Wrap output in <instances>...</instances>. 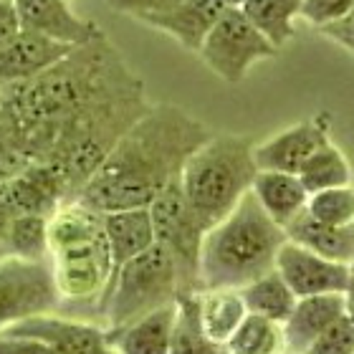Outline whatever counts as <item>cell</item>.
I'll list each match as a JSON object with an SVG mask.
<instances>
[{
	"label": "cell",
	"instance_id": "24",
	"mask_svg": "<svg viewBox=\"0 0 354 354\" xmlns=\"http://www.w3.org/2000/svg\"><path fill=\"white\" fill-rule=\"evenodd\" d=\"M238 291L243 296V304H245V309H248V314L271 319V322H279V324L286 322L288 314L294 311L296 301H299L276 268L263 273V276H259V279L251 281V283H245V286L238 288Z\"/></svg>",
	"mask_w": 354,
	"mask_h": 354
},
{
	"label": "cell",
	"instance_id": "39",
	"mask_svg": "<svg viewBox=\"0 0 354 354\" xmlns=\"http://www.w3.org/2000/svg\"><path fill=\"white\" fill-rule=\"evenodd\" d=\"M243 0H228V6H241Z\"/></svg>",
	"mask_w": 354,
	"mask_h": 354
},
{
	"label": "cell",
	"instance_id": "19",
	"mask_svg": "<svg viewBox=\"0 0 354 354\" xmlns=\"http://www.w3.org/2000/svg\"><path fill=\"white\" fill-rule=\"evenodd\" d=\"M175 317L177 301L152 314H145L122 329L106 332V339L117 354H170Z\"/></svg>",
	"mask_w": 354,
	"mask_h": 354
},
{
	"label": "cell",
	"instance_id": "11",
	"mask_svg": "<svg viewBox=\"0 0 354 354\" xmlns=\"http://www.w3.org/2000/svg\"><path fill=\"white\" fill-rule=\"evenodd\" d=\"M3 334L41 342L59 354H117L106 339L104 326L88 324L82 319L59 317V314H41V317L23 319Z\"/></svg>",
	"mask_w": 354,
	"mask_h": 354
},
{
	"label": "cell",
	"instance_id": "12",
	"mask_svg": "<svg viewBox=\"0 0 354 354\" xmlns=\"http://www.w3.org/2000/svg\"><path fill=\"white\" fill-rule=\"evenodd\" d=\"M276 271L294 291L296 299L344 294L349 286V266L322 259V256L306 251L291 241L281 245L279 256H276Z\"/></svg>",
	"mask_w": 354,
	"mask_h": 354
},
{
	"label": "cell",
	"instance_id": "26",
	"mask_svg": "<svg viewBox=\"0 0 354 354\" xmlns=\"http://www.w3.org/2000/svg\"><path fill=\"white\" fill-rule=\"evenodd\" d=\"M225 354H286L283 326L271 319L245 314L241 326L225 342Z\"/></svg>",
	"mask_w": 354,
	"mask_h": 354
},
{
	"label": "cell",
	"instance_id": "37",
	"mask_svg": "<svg viewBox=\"0 0 354 354\" xmlns=\"http://www.w3.org/2000/svg\"><path fill=\"white\" fill-rule=\"evenodd\" d=\"M15 210L8 205L6 200L0 198V259H6V238H8V230L13 225L15 221Z\"/></svg>",
	"mask_w": 354,
	"mask_h": 354
},
{
	"label": "cell",
	"instance_id": "38",
	"mask_svg": "<svg viewBox=\"0 0 354 354\" xmlns=\"http://www.w3.org/2000/svg\"><path fill=\"white\" fill-rule=\"evenodd\" d=\"M344 301H347V314L354 317V261L349 263V286L344 291Z\"/></svg>",
	"mask_w": 354,
	"mask_h": 354
},
{
	"label": "cell",
	"instance_id": "5",
	"mask_svg": "<svg viewBox=\"0 0 354 354\" xmlns=\"http://www.w3.org/2000/svg\"><path fill=\"white\" fill-rule=\"evenodd\" d=\"M253 147L256 140L248 134L213 132V137L185 162L180 187L205 230L221 223L251 192L259 175Z\"/></svg>",
	"mask_w": 354,
	"mask_h": 354
},
{
	"label": "cell",
	"instance_id": "23",
	"mask_svg": "<svg viewBox=\"0 0 354 354\" xmlns=\"http://www.w3.org/2000/svg\"><path fill=\"white\" fill-rule=\"evenodd\" d=\"M238 8L281 51L296 36V18H301L304 0H243Z\"/></svg>",
	"mask_w": 354,
	"mask_h": 354
},
{
	"label": "cell",
	"instance_id": "13",
	"mask_svg": "<svg viewBox=\"0 0 354 354\" xmlns=\"http://www.w3.org/2000/svg\"><path fill=\"white\" fill-rule=\"evenodd\" d=\"M21 28L56 44L86 46L104 36V30L94 21H86L68 8V0H15Z\"/></svg>",
	"mask_w": 354,
	"mask_h": 354
},
{
	"label": "cell",
	"instance_id": "36",
	"mask_svg": "<svg viewBox=\"0 0 354 354\" xmlns=\"http://www.w3.org/2000/svg\"><path fill=\"white\" fill-rule=\"evenodd\" d=\"M0 354H59L41 342L23 339V337H6L0 334Z\"/></svg>",
	"mask_w": 354,
	"mask_h": 354
},
{
	"label": "cell",
	"instance_id": "14",
	"mask_svg": "<svg viewBox=\"0 0 354 354\" xmlns=\"http://www.w3.org/2000/svg\"><path fill=\"white\" fill-rule=\"evenodd\" d=\"M225 8H228V0H180L162 13L142 18L140 23L160 33H167L185 51L198 53L218 18L225 13Z\"/></svg>",
	"mask_w": 354,
	"mask_h": 354
},
{
	"label": "cell",
	"instance_id": "21",
	"mask_svg": "<svg viewBox=\"0 0 354 354\" xmlns=\"http://www.w3.org/2000/svg\"><path fill=\"white\" fill-rule=\"evenodd\" d=\"M251 192L253 198L259 200V205L263 207V213L281 228H286L296 215H301L309 203L306 187L301 185L299 175H291V172L259 170L251 185Z\"/></svg>",
	"mask_w": 354,
	"mask_h": 354
},
{
	"label": "cell",
	"instance_id": "2",
	"mask_svg": "<svg viewBox=\"0 0 354 354\" xmlns=\"http://www.w3.org/2000/svg\"><path fill=\"white\" fill-rule=\"evenodd\" d=\"M145 91L106 33L71 51L28 82L0 88V106L21 129L30 162H38L61 127L82 111L117 96Z\"/></svg>",
	"mask_w": 354,
	"mask_h": 354
},
{
	"label": "cell",
	"instance_id": "7",
	"mask_svg": "<svg viewBox=\"0 0 354 354\" xmlns=\"http://www.w3.org/2000/svg\"><path fill=\"white\" fill-rule=\"evenodd\" d=\"M149 215L155 228V243L162 245L175 261L183 294L200 291V248L207 230L187 205L180 180L170 183L149 203Z\"/></svg>",
	"mask_w": 354,
	"mask_h": 354
},
{
	"label": "cell",
	"instance_id": "16",
	"mask_svg": "<svg viewBox=\"0 0 354 354\" xmlns=\"http://www.w3.org/2000/svg\"><path fill=\"white\" fill-rule=\"evenodd\" d=\"M68 51L71 46L48 41L30 30H21L13 41H8L0 48V88L28 82L53 64H59Z\"/></svg>",
	"mask_w": 354,
	"mask_h": 354
},
{
	"label": "cell",
	"instance_id": "20",
	"mask_svg": "<svg viewBox=\"0 0 354 354\" xmlns=\"http://www.w3.org/2000/svg\"><path fill=\"white\" fill-rule=\"evenodd\" d=\"M283 233H286V241L317 253L322 259L344 266L354 261V223L352 225H324L304 210L288 223Z\"/></svg>",
	"mask_w": 354,
	"mask_h": 354
},
{
	"label": "cell",
	"instance_id": "25",
	"mask_svg": "<svg viewBox=\"0 0 354 354\" xmlns=\"http://www.w3.org/2000/svg\"><path fill=\"white\" fill-rule=\"evenodd\" d=\"M296 175H299V180H301V185L306 187L309 195L319 190H329V187H344V185H352L354 180L352 165H349L347 155L332 140L324 142L304 162V167Z\"/></svg>",
	"mask_w": 354,
	"mask_h": 354
},
{
	"label": "cell",
	"instance_id": "22",
	"mask_svg": "<svg viewBox=\"0 0 354 354\" xmlns=\"http://www.w3.org/2000/svg\"><path fill=\"white\" fill-rule=\"evenodd\" d=\"M195 304L205 337L221 347H225V342L233 337L248 314L238 288H203L195 294Z\"/></svg>",
	"mask_w": 354,
	"mask_h": 354
},
{
	"label": "cell",
	"instance_id": "3",
	"mask_svg": "<svg viewBox=\"0 0 354 354\" xmlns=\"http://www.w3.org/2000/svg\"><path fill=\"white\" fill-rule=\"evenodd\" d=\"M283 243H286L283 228L263 213L253 192H248L203 238L200 291L243 288L245 283L276 268V256Z\"/></svg>",
	"mask_w": 354,
	"mask_h": 354
},
{
	"label": "cell",
	"instance_id": "1",
	"mask_svg": "<svg viewBox=\"0 0 354 354\" xmlns=\"http://www.w3.org/2000/svg\"><path fill=\"white\" fill-rule=\"evenodd\" d=\"M213 137V129L170 102L152 104L91 175L76 203L96 213L149 207L170 183L180 180L185 162Z\"/></svg>",
	"mask_w": 354,
	"mask_h": 354
},
{
	"label": "cell",
	"instance_id": "29",
	"mask_svg": "<svg viewBox=\"0 0 354 354\" xmlns=\"http://www.w3.org/2000/svg\"><path fill=\"white\" fill-rule=\"evenodd\" d=\"M306 213L324 225H352L354 223V187H329L311 192Z\"/></svg>",
	"mask_w": 354,
	"mask_h": 354
},
{
	"label": "cell",
	"instance_id": "34",
	"mask_svg": "<svg viewBox=\"0 0 354 354\" xmlns=\"http://www.w3.org/2000/svg\"><path fill=\"white\" fill-rule=\"evenodd\" d=\"M319 33H324L329 41H334L337 46H342L349 56H354V6L349 8V13L342 18V21L332 23V26H324L319 28Z\"/></svg>",
	"mask_w": 354,
	"mask_h": 354
},
{
	"label": "cell",
	"instance_id": "35",
	"mask_svg": "<svg viewBox=\"0 0 354 354\" xmlns=\"http://www.w3.org/2000/svg\"><path fill=\"white\" fill-rule=\"evenodd\" d=\"M21 18H18V8L15 0H0V48L13 41L21 33Z\"/></svg>",
	"mask_w": 354,
	"mask_h": 354
},
{
	"label": "cell",
	"instance_id": "31",
	"mask_svg": "<svg viewBox=\"0 0 354 354\" xmlns=\"http://www.w3.org/2000/svg\"><path fill=\"white\" fill-rule=\"evenodd\" d=\"M304 354H354V317L337 319Z\"/></svg>",
	"mask_w": 354,
	"mask_h": 354
},
{
	"label": "cell",
	"instance_id": "4",
	"mask_svg": "<svg viewBox=\"0 0 354 354\" xmlns=\"http://www.w3.org/2000/svg\"><path fill=\"white\" fill-rule=\"evenodd\" d=\"M48 263L61 306H94L111 279L102 213L82 203H64L48 218Z\"/></svg>",
	"mask_w": 354,
	"mask_h": 354
},
{
	"label": "cell",
	"instance_id": "8",
	"mask_svg": "<svg viewBox=\"0 0 354 354\" xmlns=\"http://www.w3.org/2000/svg\"><path fill=\"white\" fill-rule=\"evenodd\" d=\"M279 48L253 26L238 6H228L200 46V61L225 84H241L259 61L273 59Z\"/></svg>",
	"mask_w": 354,
	"mask_h": 354
},
{
	"label": "cell",
	"instance_id": "17",
	"mask_svg": "<svg viewBox=\"0 0 354 354\" xmlns=\"http://www.w3.org/2000/svg\"><path fill=\"white\" fill-rule=\"evenodd\" d=\"M344 314H347L344 294H322L299 299L294 311L281 324L283 326L286 354H304L314 344L319 334H324Z\"/></svg>",
	"mask_w": 354,
	"mask_h": 354
},
{
	"label": "cell",
	"instance_id": "18",
	"mask_svg": "<svg viewBox=\"0 0 354 354\" xmlns=\"http://www.w3.org/2000/svg\"><path fill=\"white\" fill-rule=\"evenodd\" d=\"M102 223L106 245H109L111 276L124 263H129L140 253L147 251L149 245H155V228H152L149 207H129V210L102 213Z\"/></svg>",
	"mask_w": 354,
	"mask_h": 354
},
{
	"label": "cell",
	"instance_id": "33",
	"mask_svg": "<svg viewBox=\"0 0 354 354\" xmlns=\"http://www.w3.org/2000/svg\"><path fill=\"white\" fill-rule=\"evenodd\" d=\"M180 0H106V6L114 10V13L129 15L134 21H142L147 15L162 13L167 8H172Z\"/></svg>",
	"mask_w": 354,
	"mask_h": 354
},
{
	"label": "cell",
	"instance_id": "28",
	"mask_svg": "<svg viewBox=\"0 0 354 354\" xmlns=\"http://www.w3.org/2000/svg\"><path fill=\"white\" fill-rule=\"evenodd\" d=\"M48 261V218L44 215H15L6 238V259Z\"/></svg>",
	"mask_w": 354,
	"mask_h": 354
},
{
	"label": "cell",
	"instance_id": "27",
	"mask_svg": "<svg viewBox=\"0 0 354 354\" xmlns=\"http://www.w3.org/2000/svg\"><path fill=\"white\" fill-rule=\"evenodd\" d=\"M198 294V291H195ZM195 294L177 296V317L172 329L170 354H225V347L205 337L198 319Z\"/></svg>",
	"mask_w": 354,
	"mask_h": 354
},
{
	"label": "cell",
	"instance_id": "30",
	"mask_svg": "<svg viewBox=\"0 0 354 354\" xmlns=\"http://www.w3.org/2000/svg\"><path fill=\"white\" fill-rule=\"evenodd\" d=\"M30 165L26 140L10 114L0 106V183L15 177Z\"/></svg>",
	"mask_w": 354,
	"mask_h": 354
},
{
	"label": "cell",
	"instance_id": "10",
	"mask_svg": "<svg viewBox=\"0 0 354 354\" xmlns=\"http://www.w3.org/2000/svg\"><path fill=\"white\" fill-rule=\"evenodd\" d=\"M332 122L334 117L329 111H319L314 117L301 119V122L281 129L279 134L268 137L266 142H259L253 147L259 170L296 175L324 142L332 140Z\"/></svg>",
	"mask_w": 354,
	"mask_h": 354
},
{
	"label": "cell",
	"instance_id": "9",
	"mask_svg": "<svg viewBox=\"0 0 354 354\" xmlns=\"http://www.w3.org/2000/svg\"><path fill=\"white\" fill-rule=\"evenodd\" d=\"M59 306L48 261L0 259V334L23 319L53 314Z\"/></svg>",
	"mask_w": 354,
	"mask_h": 354
},
{
	"label": "cell",
	"instance_id": "32",
	"mask_svg": "<svg viewBox=\"0 0 354 354\" xmlns=\"http://www.w3.org/2000/svg\"><path fill=\"white\" fill-rule=\"evenodd\" d=\"M352 6L354 0H304L301 18L314 28H324V26L342 21Z\"/></svg>",
	"mask_w": 354,
	"mask_h": 354
},
{
	"label": "cell",
	"instance_id": "6",
	"mask_svg": "<svg viewBox=\"0 0 354 354\" xmlns=\"http://www.w3.org/2000/svg\"><path fill=\"white\" fill-rule=\"evenodd\" d=\"M180 294L183 283L172 256L162 245H149L147 251L124 263L111 276L99 304L104 329L106 332L122 329L145 314L175 304Z\"/></svg>",
	"mask_w": 354,
	"mask_h": 354
},
{
	"label": "cell",
	"instance_id": "15",
	"mask_svg": "<svg viewBox=\"0 0 354 354\" xmlns=\"http://www.w3.org/2000/svg\"><path fill=\"white\" fill-rule=\"evenodd\" d=\"M0 198L18 215H44V218H51L66 203L59 177L38 162H30L15 177L0 183Z\"/></svg>",
	"mask_w": 354,
	"mask_h": 354
}]
</instances>
